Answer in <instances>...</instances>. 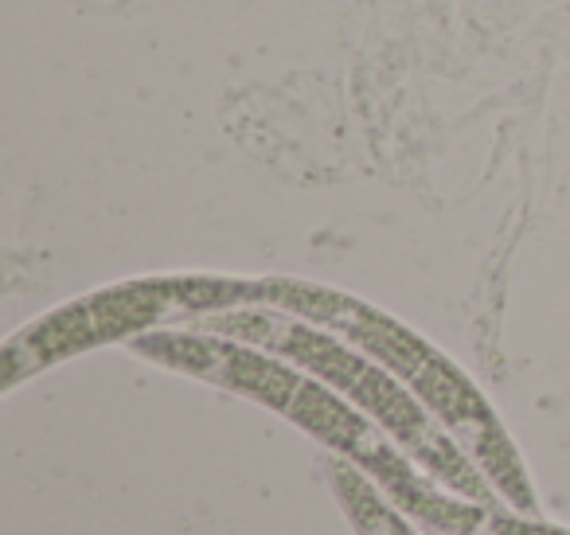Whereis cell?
Masks as SVG:
<instances>
[{
	"label": "cell",
	"instance_id": "4",
	"mask_svg": "<svg viewBox=\"0 0 570 535\" xmlns=\"http://www.w3.org/2000/svg\"><path fill=\"white\" fill-rule=\"evenodd\" d=\"M129 344L137 356L160 363V368L207 379V383L246 395V399L282 410V415L305 383V376L274 360V352L266 356V348L243 344V340L219 337V332H141Z\"/></svg>",
	"mask_w": 570,
	"mask_h": 535
},
{
	"label": "cell",
	"instance_id": "5",
	"mask_svg": "<svg viewBox=\"0 0 570 535\" xmlns=\"http://www.w3.org/2000/svg\"><path fill=\"white\" fill-rule=\"evenodd\" d=\"M328 480H333L336 500L344 504V512H348L352 527L360 535H414L403 512L395 504H387L380 485L364 469H356L348 457H328Z\"/></svg>",
	"mask_w": 570,
	"mask_h": 535
},
{
	"label": "cell",
	"instance_id": "3",
	"mask_svg": "<svg viewBox=\"0 0 570 535\" xmlns=\"http://www.w3.org/2000/svg\"><path fill=\"white\" fill-rule=\"evenodd\" d=\"M250 298L254 282H235V278H145V282L110 285L56 309L32 329L12 337L0 356L4 387H17L32 371H43L87 348L126 337L134 340L168 317L223 313V309L250 305Z\"/></svg>",
	"mask_w": 570,
	"mask_h": 535
},
{
	"label": "cell",
	"instance_id": "6",
	"mask_svg": "<svg viewBox=\"0 0 570 535\" xmlns=\"http://www.w3.org/2000/svg\"><path fill=\"white\" fill-rule=\"evenodd\" d=\"M492 535H570L562 527H551V524H535V519H515V516H500Z\"/></svg>",
	"mask_w": 570,
	"mask_h": 535
},
{
	"label": "cell",
	"instance_id": "2",
	"mask_svg": "<svg viewBox=\"0 0 570 535\" xmlns=\"http://www.w3.org/2000/svg\"><path fill=\"white\" fill-rule=\"evenodd\" d=\"M204 332H219V337L243 340V344L266 348V352L294 360L302 368L313 371V379L328 383L333 391H341L348 402H356L364 415H372L422 469L434 480H442L450 493L476 500L484 508H500V493L492 488V480L476 469V461L458 446L445 426H438V418L426 410V402L414 391H406V383L399 376H391L383 363H375L372 356H360L356 348H348L344 340L328 337L325 324H313L305 317L282 313L274 305H246V309H223V313H207L199 321Z\"/></svg>",
	"mask_w": 570,
	"mask_h": 535
},
{
	"label": "cell",
	"instance_id": "1",
	"mask_svg": "<svg viewBox=\"0 0 570 535\" xmlns=\"http://www.w3.org/2000/svg\"><path fill=\"white\" fill-rule=\"evenodd\" d=\"M250 305H274V309H282V313H294L313 324L336 329L348 344H356L360 352H367L375 363H383L391 376H399L422 402H426L430 415L458 438V446L473 457L476 469L492 480V488H497L520 516L535 512L528 473H523V461L512 441H508L500 418L492 415V407L481 399V391H476L438 348H430L419 332L391 321L380 309L364 305L360 298H348V293H336V290L309 285V282H285V278L254 282Z\"/></svg>",
	"mask_w": 570,
	"mask_h": 535
}]
</instances>
